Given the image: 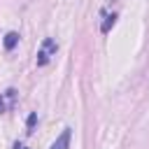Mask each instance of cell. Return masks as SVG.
<instances>
[{"label": "cell", "instance_id": "277c9868", "mask_svg": "<svg viewBox=\"0 0 149 149\" xmlns=\"http://www.w3.org/2000/svg\"><path fill=\"white\" fill-rule=\"evenodd\" d=\"M16 42H19V35H16V33H7V35H5V47H7V49H14Z\"/></svg>", "mask_w": 149, "mask_h": 149}, {"label": "cell", "instance_id": "6da1fadb", "mask_svg": "<svg viewBox=\"0 0 149 149\" xmlns=\"http://www.w3.org/2000/svg\"><path fill=\"white\" fill-rule=\"evenodd\" d=\"M56 42L51 40V37H44L42 40V47H40V51H37V65H47L54 56H56Z\"/></svg>", "mask_w": 149, "mask_h": 149}, {"label": "cell", "instance_id": "3957f363", "mask_svg": "<svg viewBox=\"0 0 149 149\" xmlns=\"http://www.w3.org/2000/svg\"><path fill=\"white\" fill-rule=\"evenodd\" d=\"M14 98H16V91H5V95L0 98V112H5L7 107H12V102H14Z\"/></svg>", "mask_w": 149, "mask_h": 149}, {"label": "cell", "instance_id": "7a4b0ae2", "mask_svg": "<svg viewBox=\"0 0 149 149\" xmlns=\"http://www.w3.org/2000/svg\"><path fill=\"white\" fill-rule=\"evenodd\" d=\"M51 149H70V128H65V130L56 137V142L51 144Z\"/></svg>", "mask_w": 149, "mask_h": 149}, {"label": "cell", "instance_id": "5b68a950", "mask_svg": "<svg viewBox=\"0 0 149 149\" xmlns=\"http://www.w3.org/2000/svg\"><path fill=\"white\" fill-rule=\"evenodd\" d=\"M114 19H116L114 14H107V16H105V21H102V26H100V30H102V33H109V28L114 26Z\"/></svg>", "mask_w": 149, "mask_h": 149}, {"label": "cell", "instance_id": "52a82bcc", "mask_svg": "<svg viewBox=\"0 0 149 149\" xmlns=\"http://www.w3.org/2000/svg\"><path fill=\"white\" fill-rule=\"evenodd\" d=\"M16 149H28V147H16Z\"/></svg>", "mask_w": 149, "mask_h": 149}, {"label": "cell", "instance_id": "8992f818", "mask_svg": "<svg viewBox=\"0 0 149 149\" xmlns=\"http://www.w3.org/2000/svg\"><path fill=\"white\" fill-rule=\"evenodd\" d=\"M35 121H37V116H35V114H30V116H28V133L33 130V126H35Z\"/></svg>", "mask_w": 149, "mask_h": 149}]
</instances>
